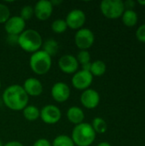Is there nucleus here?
Listing matches in <instances>:
<instances>
[{"label": "nucleus", "instance_id": "1", "mask_svg": "<svg viewBox=\"0 0 145 146\" xmlns=\"http://www.w3.org/2000/svg\"><path fill=\"white\" fill-rule=\"evenodd\" d=\"M3 104L13 111H22L28 105L29 96L22 86L11 85L6 87L2 95Z\"/></svg>", "mask_w": 145, "mask_h": 146}, {"label": "nucleus", "instance_id": "2", "mask_svg": "<svg viewBox=\"0 0 145 146\" xmlns=\"http://www.w3.org/2000/svg\"><path fill=\"white\" fill-rule=\"evenodd\" d=\"M18 45L24 51L32 54L41 50L43 45V38L41 34L37 30L28 28L19 35Z\"/></svg>", "mask_w": 145, "mask_h": 146}, {"label": "nucleus", "instance_id": "3", "mask_svg": "<svg viewBox=\"0 0 145 146\" xmlns=\"http://www.w3.org/2000/svg\"><path fill=\"white\" fill-rule=\"evenodd\" d=\"M97 133L93 130L91 125L87 122H82L74 126L71 139L75 146H90L96 139Z\"/></svg>", "mask_w": 145, "mask_h": 146}, {"label": "nucleus", "instance_id": "4", "mask_svg": "<svg viewBox=\"0 0 145 146\" xmlns=\"http://www.w3.org/2000/svg\"><path fill=\"white\" fill-rule=\"evenodd\" d=\"M29 66L35 74H46L51 68L52 57L41 49L31 55L29 59Z\"/></svg>", "mask_w": 145, "mask_h": 146}, {"label": "nucleus", "instance_id": "5", "mask_svg": "<svg viewBox=\"0 0 145 146\" xmlns=\"http://www.w3.org/2000/svg\"><path fill=\"white\" fill-rule=\"evenodd\" d=\"M100 10L106 18L118 19L126 9L121 0H103L100 3Z\"/></svg>", "mask_w": 145, "mask_h": 146}, {"label": "nucleus", "instance_id": "6", "mask_svg": "<svg viewBox=\"0 0 145 146\" xmlns=\"http://www.w3.org/2000/svg\"><path fill=\"white\" fill-rule=\"evenodd\" d=\"M95 42V35L93 32L86 27L78 30L74 35L75 45L79 50H88Z\"/></svg>", "mask_w": 145, "mask_h": 146}, {"label": "nucleus", "instance_id": "7", "mask_svg": "<svg viewBox=\"0 0 145 146\" xmlns=\"http://www.w3.org/2000/svg\"><path fill=\"white\" fill-rule=\"evenodd\" d=\"M39 118L47 125H55L62 118L61 110L54 104H47L40 110Z\"/></svg>", "mask_w": 145, "mask_h": 146}, {"label": "nucleus", "instance_id": "8", "mask_svg": "<svg viewBox=\"0 0 145 146\" xmlns=\"http://www.w3.org/2000/svg\"><path fill=\"white\" fill-rule=\"evenodd\" d=\"M93 81V76L89 71L85 70H78L75 74H73L71 82L73 86L79 91H85L89 89Z\"/></svg>", "mask_w": 145, "mask_h": 146}, {"label": "nucleus", "instance_id": "9", "mask_svg": "<svg viewBox=\"0 0 145 146\" xmlns=\"http://www.w3.org/2000/svg\"><path fill=\"white\" fill-rule=\"evenodd\" d=\"M65 21L68 28L78 31L83 28L86 21V15L83 10L79 9H74L68 13Z\"/></svg>", "mask_w": 145, "mask_h": 146}, {"label": "nucleus", "instance_id": "10", "mask_svg": "<svg viewBox=\"0 0 145 146\" xmlns=\"http://www.w3.org/2000/svg\"><path fill=\"white\" fill-rule=\"evenodd\" d=\"M50 94L54 101L62 104L68 101L71 95V89L68 84L65 82H56L55 83L50 90Z\"/></svg>", "mask_w": 145, "mask_h": 146}, {"label": "nucleus", "instance_id": "11", "mask_svg": "<svg viewBox=\"0 0 145 146\" xmlns=\"http://www.w3.org/2000/svg\"><path fill=\"white\" fill-rule=\"evenodd\" d=\"M58 67L62 73L67 74H73L79 70V64L75 56L65 54L59 58Z\"/></svg>", "mask_w": 145, "mask_h": 146}, {"label": "nucleus", "instance_id": "12", "mask_svg": "<svg viewBox=\"0 0 145 146\" xmlns=\"http://www.w3.org/2000/svg\"><path fill=\"white\" fill-rule=\"evenodd\" d=\"M26 21L20 15L10 16L4 23V30L8 35L19 36L26 30Z\"/></svg>", "mask_w": 145, "mask_h": 146}, {"label": "nucleus", "instance_id": "13", "mask_svg": "<svg viewBox=\"0 0 145 146\" xmlns=\"http://www.w3.org/2000/svg\"><path fill=\"white\" fill-rule=\"evenodd\" d=\"M79 100L80 104L83 105L84 108L88 110H93L99 105L100 95L96 90L89 88L82 92Z\"/></svg>", "mask_w": 145, "mask_h": 146}, {"label": "nucleus", "instance_id": "14", "mask_svg": "<svg viewBox=\"0 0 145 146\" xmlns=\"http://www.w3.org/2000/svg\"><path fill=\"white\" fill-rule=\"evenodd\" d=\"M34 15L39 21H47L53 13L54 6L51 1L49 0H39L33 6Z\"/></svg>", "mask_w": 145, "mask_h": 146}, {"label": "nucleus", "instance_id": "15", "mask_svg": "<svg viewBox=\"0 0 145 146\" xmlns=\"http://www.w3.org/2000/svg\"><path fill=\"white\" fill-rule=\"evenodd\" d=\"M22 87L29 97H38L43 93L44 91L42 82L35 77L27 78L24 81Z\"/></svg>", "mask_w": 145, "mask_h": 146}, {"label": "nucleus", "instance_id": "16", "mask_svg": "<svg viewBox=\"0 0 145 146\" xmlns=\"http://www.w3.org/2000/svg\"><path fill=\"white\" fill-rule=\"evenodd\" d=\"M66 116L69 122L73 124L74 126L84 122L85 120V113L83 110L78 106H72L68 108L66 113Z\"/></svg>", "mask_w": 145, "mask_h": 146}, {"label": "nucleus", "instance_id": "17", "mask_svg": "<svg viewBox=\"0 0 145 146\" xmlns=\"http://www.w3.org/2000/svg\"><path fill=\"white\" fill-rule=\"evenodd\" d=\"M24 118L28 121H34L40 116V110L34 105H27L22 110Z\"/></svg>", "mask_w": 145, "mask_h": 146}, {"label": "nucleus", "instance_id": "18", "mask_svg": "<svg viewBox=\"0 0 145 146\" xmlns=\"http://www.w3.org/2000/svg\"><path fill=\"white\" fill-rule=\"evenodd\" d=\"M107 70V66L105 62L102 60H96L91 64V69L90 72L92 74V76L96 77H101L103 76Z\"/></svg>", "mask_w": 145, "mask_h": 146}, {"label": "nucleus", "instance_id": "19", "mask_svg": "<svg viewBox=\"0 0 145 146\" xmlns=\"http://www.w3.org/2000/svg\"><path fill=\"white\" fill-rule=\"evenodd\" d=\"M121 17L124 25L128 27H134L138 23V14L134 10H125Z\"/></svg>", "mask_w": 145, "mask_h": 146}, {"label": "nucleus", "instance_id": "20", "mask_svg": "<svg viewBox=\"0 0 145 146\" xmlns=\"http://www.w3.org/2000/svg\"><path fill=\"white\" fill-rule=\"evenodd\" d=\"M42 48L44 51H45L48 55H50L52 57L53 56L57 54L59 50V44L57 41L55 40L54 38H49L46 41L43 42Z\"/></svg>", "mask_w": 145, "mask_h": 146}, {"label": "nucleus", "instance_id": "21", "mask_svg": "<svg viewBox=\"0 0 145 146\" xmlns=\"http://www.w3.org/2000/svg\"><path fill=\"white\" fill-rule=\"evenodd\" d=\"M91 125L96 133H100V134L104 133H106V131L108 129L107 122L105 121V120H103L101 117L94 118L92 120V122Z\"/></svg>", "mask_w": 145, "mask_h": 146}, {"label": "nucleus", "instance_id": "22", "mask_svg": "<svg viewBox=\"0 0 145 146\" xmlns=\"http://www.w3.org/2000/svg\"><path fill=\"white\" fill-rule=\"evenodd\" d=\"M51 145L52 146H75L71 137L66 134H61L56 136L53 139Z\"/></svg>", "mask_w": 145, "mask_h": 146}, {"label": "nucleus", "instance_id": "23", "mask_svg": "<svg viewBox=\"0 0 145 146\" xmlns=\"http://www.w3.org/2000/svg\"><path fill=\"white\" fill-rule=\"evenodd\" d=\"M68 25L66 23L65 19H56L52 23H51V30L57 34H61L63 33L64 32H66V30L68 29Z\"/></svg>", "mask_w": 145, "mask_h": 146}, {"label": "nucleus", "instance_id": "24", "mask_svg": "<svg viewBox=\"0 0 145 146\" xmlns=\"http://www.w3.org/2000/svg\"><path fill=\"white\" fill-rule=\"evenodd\" d=\"M34 15V9L32 5H24L21 11H20V16L25 21L30 20Z\"/></svg>", "mask_w": 145, "mask_h": 146}, {"label": "nucleus", "instance_id": "25", "mask_svg": "<svg viewBox=\"0 0 145 146\" xmlns=\"http://www.w3.org/2000/svg\"><path fill=\"white\" fill-rule=\"evenodd\" d=\"M76 59L80 65L91 62V54L88 50H79L76 56Z\"/></svg>", "mask_w": 145, "mask_h": 146}, {"label": "nucleus", "instance_id": "26", "mask_svg": "<svg viewBox=\"0 0 145 146\" xmlns=\"http://www.w3.org/2000/svg\"><path fill=\"white\" fill-rule=\"evenodd\" d=\"M10 17V10L9 8L4 4L0 3V24H4Z\"/></svg>", "mask_w": 145, "mask_h": 146}, {"label": "nucleus", "instance_id": "27", "mask_svg": "<svg viewBox=\"0 0 145 146\" xmlns=\"http://www.w3.org/2000/svg\"><path fill=\"white\" fill-rule=\"evenodd\" d=\"M136 37L138 41H140L142 43H145V24L141 25L138 28V30L136 32Z\"/></svg>", "mask_w": 145, "mask_h": 146}, {"label": "nucleus", "instance_id": "28", "mask_svg": "<svg viewBox=\"0 0 145 146\" xmlns=\"http://www.w3.org/2000/svg\"><path fill=\"white\" fill-rule=\"evenodd\" d=\"M32 146H52V145L46 139H38L33 143Z\"/></svg>", "mask_w": 145, "mask_h": 146}, {"label": "nucleus", "instance_id": "29", "mask_svg": "<svg viewBox=\"0 0 145 146\" xmlns=\"http://www.w3.org/2000/svg\"><path fill=\"white\" fill-rule=\"evenodd\" d=\"M136 3L132 0H127L124 2V6L126 10H133V8L135 7Z\"/></svg>", "mask_w": 145, "mask_h": 146}, {"label": "nucleus", "instance_id": "30", "mask_svg": "<svg viewBox=\"0 0 145 146\" xmlns=\"http://www.w3.org/2000/svg\"><path fill=\"white\" fill-rule=\"evenodd\" d=\"M18 37L17 35H8L7 41L10 44H18Z\"/></svg>", "mask_w": 145, "mask_h": 146}, {"label": "nucleus", "instance_id": "31", "mask_svg": "<svg viewBox=\"0 0 145 146\" xmlns=\"http://www.w3.org/2000/svg\"><path fill=\"white\" fill-rule=\"evenodd\" d=\"M3 146H24L23 144H21V142L19 141H16V140H12V141H9L6 144H4Z\"/></svg>", "mask_w": 145, "mask_h": 146}, {"label": "nucleus", "instance_id": "32", "mask_svg": "<svg viewBox=\"0 0 145 146\" xmlns=\"http://www.w3.org/2000/svg\"><path fill=\"white\" fill-rule=\"evenodd\" d=\"M97 146H111V145L109 143H108V142H101Z\"/></svg>", "mask_w": 145, "mask_h": 146}, {"label": "nucleus", "instance_id": "33", "mask_svg": "<svg viewBox=\"0 0 145 146\" xmlns=\"http://www.w3.org/2000/svg\"><path fill=\"white\" fill-rule=\"evenodd\" d=\"M138 3L140 4V5H143V6H145V0H138Z\"/></svg>", "mask_w": 145, "mask_h": 146}, {"label": "nucleus", "instance_id": "34", "mask_svg": "<svg viewBox=\"0 0 145 146\" xmlns=\"http://www.w3.org/2000/svg\"><path fill=\"white\" fill-rule=\"evenodd\" d=\"M0 146H3V142H2L1 139H0Z\"/></svg>", "mask_w": 145, "mask_h": 146}, {"label": "nucleus", "instance_id": "35", "mask_svg": "<svg viewBox=\"0 0 145 146\" xmlns=\"http://www.w3.org/2000/svg\"><path fill=\"white\" fill-rule=\"evenodd\" d=\"M1 86H2V85H1V80H0V89H1Z\"/></svg>", "mask_w": 145, "mask_h": 146}]
</instances>
